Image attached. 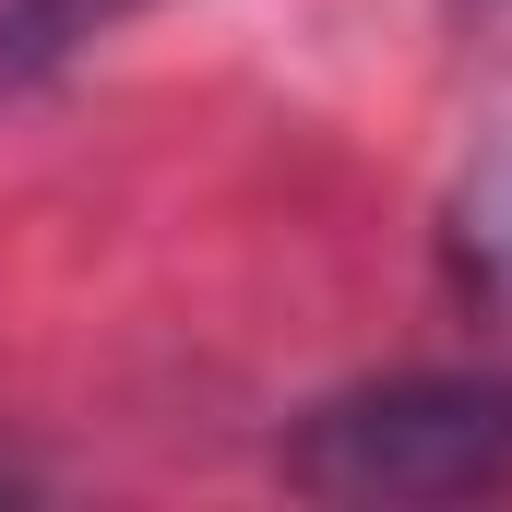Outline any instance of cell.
<instances>
[{"label": "cell", "instance_id": "cell-1", "mask_svg": "<svg viewBox=\"0 0 512 512\" xmlns=\"http://www.w3.org/2000/svg\"><path fill=\"white\" fill-rule=\"evenodd\" d=\"M274 465L310 501H477V489H512V382L501 370L346 382L286 429Z\"/></svg>", "mask_w": 512, "mask_h": 512}, {"label": "cell", "instance_id": "cell-2", "mask_svg": "<svg viewBox=\"0 0 512 512\" xmlns=\"http://www.w3.org/2000/svg\"><path fill=\"white\" fill-rule=\"evenodd\" d=\"M143 12H167V0H0V96H36L48 72H72Z\"/></svg>", "mask_w": 512, "mask_h": 512}, {"label": "cell", "instance_id": "cell-3", "mask_svg": "<svg viewBox=\"0 0 512 512\" xmlns=\"http://www.w3.org/2000/svg\"><path fill=\"white\" fill-rule=\"evenodd\" d=\"M0 501H36V465L24 453H0Z\"/></svg>", "mask_w": 512, "mask_h": 512}, {"label": "cell", "instance_id": "cell-4", "mask_svg": "<svg viewBox=\"0 0 512 512\" xmlns=\"http://www.w3.org/2000/svg\"><path fill=\"white\" fill-rule=\"evenodd\" d=\"M501 239H512V227H501Z\"/></svg>", "mask_w": 512, "mask_h": 512}]
</instances>
